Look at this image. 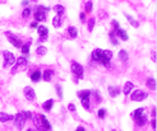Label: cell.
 <instances>
[{
  "instance_id": "cell-1",
  "label": "cell",
  "mask_w": 157,
  "mask_h": 131,
  "mask_svg": "<svg viewBox=\"0 0 157 131\" xmlns=\"http://www.w3.org/2000/svg\"><path fill=\"white\" fill-rule=\"evenodd\" d=\"M32 120H33L36 127L40 131H50V130H51V125H50L49 120H47L43 115L36 113L35 116H32Z\"/></svg>"
},
{
  "instance_id": "cell-2",
  "label": "cell",
  "mask_w": 157,
  "mask_h": 131,
  "mask_svg": "<svg viewBox=\"0 0 157 131\" xmlns=\"http://www.w3.org/2000/svg\"><path fill=\"white\" fill-rule=\"evenodd\" d=\"M147 97H148V94L146 92L141 90V89H137V90L133 92V94H130V99L134 101V102H142V101H144Z\"/></svg>"
},
{
  "instance_id": "cell-3",
  "label": "cell",
  "mask_w": 157,
  "mask_h": 131,
  "mask_svg": "<svg viewBox=\"0 0 157 131\" xmlns=\"http://www.w3.org/2000/svg\"><path fill=\"white\" fill-rule=\"evenodd\" d=\"M3 55H4V65H3V66L4 68L13 66L14 62H16V57H14L13 53H12L10 51H4L3 52Z\"/></svg>"
},
{
  "instance_id": "cell-4",
  "label": "cell",
  "mask_w": 157,
  "mask_h": 131,
  "mask_svg": "<svg viewBox=\"0 0 157 131\" xmlns=\"http://www.w3.org/2000/svg\"><path fill=\"white\" fill-rule=\"evenodd\" d=\"M70 69H72V73L77 76V78H79V79L83 78V68H82L81 64H78V62L73 61L72 65H70Z\"/></svg>"
},
{
  "instance_id": "cell-5",
  "label": "cell",
  "mask_w": 157,
  "mask_h": 131,
  "mask_svg": "<svg viewBox=\"0 0 157 131\" xmlns=\"http://www.w3.org/2000/svg\"><path fill=\"white\" fill-rule=\"evenodd\" d=\"M5 36H7V38L9 40V42L13 45L16 49H20V47H22V42H20V40H19L18 37H17L16 34H13L12 32L7 31V32H5Z\"/></svg>"
},
{
  "instance_id": "cell-6",
  "label": "cell",
  "mask_w": 157,
  "mask_h": 131,
  "mask_svg": "<svg viewBox=\"0 0 157 131\" xmlns=\"http://www.w3.org/2000/svg\"><path fill=\"white\" fill-rule=\"evenodd\" d=\"M37 32H38V36H40V38H38L40 42H45V41H47V38H49V29H47L46 26H38Z\"/></svg>"
},
{
  "instance_id": "cell-7",
  "label": "cell",
  "mask_w": 157,
  "mask_h": 131,
  "mask_svg": "<svg viewBox=\"0 0 157 131\" xmlns=\"http://www.w3.org/2000/svg\"><path fill=\"white\" fill-rule=\"evenodd\" d=\"M111 59H112V52L110 51V50H103V51H102V59H101L102 65L109 66V65H110Z\"/></svg>"
},
{
  "instance_id": "cell-8",
  "label": "cell",
  "mask_w": 157,
  "mask_h": 131,
  "mask_svg": "<svg viewBox=\"0 0 157 131\" xmlns=\"http://www.w3.org/2000/svg\"><path fill=\"white\" fill-rule=\"evenodd\" d=\"M13 120H14V124H16L17 129H18V130H22L23 126H24V124H26V120H24V117H23L22 112H20V113H17L16 117H14Z\"/></svg>"
},
{
  "instance_id": "cell-9",
  "label": "cell",
  "mask_w": 157,
  "mask_h": 131,
  "mask_svg": "<svg viewBox=\"0 0 157 131\" xmlns=\"http://www.w3.org/2000/svg\"><path fill=\"white\" fill-rule=\"evenodd\" d=\"M23 93H24L26 99H28V101H33V99H35V97H36L33 88H31V87H26V88H24V90H23Z\"/></svg>"
},
{
  "instance_id": "cell-10",
  "label": "cell",
  "mask_w": 157,
  "mask_h": 131,
  "mask_svg": "<svg viewBox=\"0 0 157 131\" xmlns=\"http://www.w3.org/2000/svg\"><path fill=\"white\" fill-rule=\"evenodd\" d=\"M107 90H109V94H110V97H116V96H119V93H120V87L119 85H109V88H107Z\"/></svg>"
},
{
  "instance_id": "cell-11",
  "label": "cell",
  "mask_w": 157,
  "mask_h": 131,
  "mask_svg": "<svg viewBox=\"0 0 157 131\" xmlns=\"http://www.w3.org/2000/svg\"><path fill=\"white\" fill-rule=\"evenodd\" d=\"M102 51L103 50L101 49H96L92 51V60L96 61V62H101V59H102Z\"/></svg>"
},
{
  "instance_id": "cell-12",
  "label": "cell",
  "mask_w": 157,
  "mask_h": 131,
  "mask_svg": "<svg viewBox=\"0 0 157 131\" xmlns=\"http://www.w3.org/2000/svg\"><path fill=\"white\" fill-rule=\"evenodd\" d=\"M114 33H115V36L116 37H120L123 41H128V33H126L124 29H121V28H118V29H115L114 31Z\"/></svg>"
},
{
  "instance_id": "cell-13",
  "label": "cell",
  "mask_w": 157,
  "mask_h": 131,
  "mask_svg": "<svg viewBox=\"0 0 157 131\" xmlns=\"http://www.w3.org/2000/svg\"><path fill=\"white\" fill-rule=\"evenodd\" d=\"M46 18H47V14L46 13L36 10V13H35V19H36V22H45Z\"/></svg>"
},
{
  "instance_id": "cell-14",
  "label": "cell",
  "mask_w": 157,
  "mask_h": 131,
  "mask_svg": "<svg viewBox=\"0 0 157 131\" xmlns=\"http://www.w3.org/2000/svg\"><path fill=\"white\" fill-rule=\"evenodd\" d=\"M134 120H135V124H137L138 126H143V125H146V124H147V116L142 113L141 116H138V117H135Z\"/></svg>"
},
{
  "instance_id": "cell-15",
  "label": "cell",
  "mask_w": 157,
  "mask_h": 131,
  "mask_svg": "<svg viewBox=\"0 0 157 131\" xmlns=\"http://www.w3.org/2000/svg\"><path fill=\"white\" fill-rule=\"evenodd\" d=\"M52 75H54V70H45L42 74H41V76L43 78L45 82H50L52 78Z\"/></svg>"
},
{
  "instance_id": "cell-16",
  "label": "cell",
  "mask_w": 157,
  "mask_h": 131,
  "mask_svg": "<svg viewBox=\"0 0 157 131\" xmlns=\"http://www.w3.org/2000/svg\"><path fill=\"white\" fill-rule=\"evenodd\" d=\"M13 116L9 113H4V112H0V122H8V121L13 120Z\"/></svg>"
},
{
  "instance_id": "cell-17",
  "label": "cell",
  "mask_w": 157,
  "mask_h": 131,
  "mask_svg": "<svg viewBox=\"0 0 157 131\" xmlns=\"http://www.w3.org/2000/svg\"><path fill=\"white\" fill-rule=\"evenodd\" d=\"M68 33H69L70 38H77L78 37V29H77L75 27L70 26V27H68Z\"/></svg>"
},
{
  "instance_id": "cell-18",
  "label": "cell",
  "mask_w": 157,
  "mask_h": 131,
  "mask_svg": "<svg viewBox=\"0 0 157 131\" xmlns=\"http://www.w3.org/2000/svg\"><path fill=\"white\" fill-rule=\"evenodd\" d=\"M133 87H134V84H133L132 82H126L125 84H124V88H123V92H124V94H128L132 92V89H133Z\"/></svg>"
},
{
  "instance_id": "cell-19",
  "label": "cell",
  "mask_w": 157,
  "mask_h": 131,
  "mask_svg": "<svg viewBox=\"0 0 157 131\" xmlns=\"http://www.w3.org/2000/svg\"><path fill=\"white\" fill-rule=\"evenodd\" d=\"M40 79H41V71L40 70H36V71H33V73L31 74V80L33 83H37Z\"/></svg>"
},
{
  "instance_id": "cell-20",
  "label": "cell",
  "mask_w": 157,
  "mask_h": 131,
  "mask_svg": "<svg viewBox=\"0 0 157 131\" xmlns=\"http://www.w3.org/2000/svg\"><path fill=\"white\" fill-rule=\"evenodd\" d=\"M52 105H54V101H52V99L45 101V102L42 103V108L45 109V111H50V109L52 108Z\"/></svg>"
},
{
  "instance_id": "cell-21",
  "label": "cell",
  "mask_w": 157,
  "mask_h": 131,
  "mask_svg": "<svg viewBox=\"0 0 157 131\" xmlns=\"http://www.w3.org/2000/svg\"><path fill=\"white\" fill-rule=\"evenodd\" d=\"M119 59L123 62H125V61H128V59H129V55H128V51H125V50H120V52H119Z\"/></svg>"
},
{
  "instance_id": "cell-22",
  "label": "cell",
  "mask_w": 157,
  "mask_h": 131,
  "mask_svg": "<svg viewBox=\"0 0 157 131\" xmlns=\"http://www.w3.org/2000/svg\"><path fill=\"white\" fill-rule=\"evenodd\" d=\"M54 10H55V13L56 14H58V16L59 17H60V16H63V14H64V11H65V8L63 7V5H55V7H54Z\"/></svg>"
},
{
  "instance_id": "cell-23",
  "label": "cell",
  "mask_w": 157,
  "mask_h": 131,
  "mask_svg": "<svg viewBox=\"0 0 157 131\" xmlns=\"http://www.w3.org/2000/svg\"><path fill=\"white\" fill-rule=\"evenodd\" d=\"M146 85L150 89H152V90H155L156 89V80L153 79V78H150V79H147V83H146Z\"/></svg>"
},
{
  "instance_id": "cell-24",
  "label": "cell",
  "mask_w": 157,
  "mask_h": 131,
  "mask_svg": "<svg viewBox=\"0 0 157 131\" xmlns=\"http://www.w3.org/2000/svg\"><path fill=\"white\" fill-rule=\"evenodd\" d=\"M124 16H125V18L129 20V22H130V24H132L133 27H138V26H139V23H138L137 20H135V19H134V18H133L132 16H129L128 13H125V14H124Z\"/></svg>"
},
{
  "instance_id": "cell-25",
  "label": "cell",
  "mask_w": 157,
  "mask_h": 131,
  "mask_svg": "<svg viewBox=\"0 0 157 131\" xmlns=\"http://www.w3.org/2000/svg\"><path fill=\"white\" fill-rule=\"evenodd\" d=\"M91 93H92L91 90H87V89H84V90H79L78 93H77V96H78L79 98H84V97H90Z\"/></svg>"
},
{
  "instance_id": "cell-26",
  "label": "cell",
  "mask_w": 157,
  "mask_h": 131,
  "mask_svg": "<svg viewBox=\"0 0 157 131\" xmlns=\"http://www.w3.org/2000/svg\"><path fill=\"white\" fill-rule=\"evenodd\" d=\"M28 61L26 57H18L17 59V66H27Z\"/></svg>"
},
{
  "instance_id": "cell-27",
  "label": "cell",
  "mask_w": 157,
  "mask_h": 131,
  "mask_svg": "<svg viewBox=\"0 0 157 131\" xmlns=\"http://www.w3.org/2000/svg\"><path fill=\"white\" fill-rule=\"evenodd\" d=\"M52 26L55 27V28H59V27L61 26V18L59 16H55L54 19H52Z\"/></svg>"
},
{
  "instance_id": "cell-28",
  "label": "cell",
  "mask_w": 157,
  "mask_h": 131,
  "mask_svg": "<svg viewBox=\"0 0 157 131\" xmlns=\"http://www.w3.org/2000/svg\"><path fill=\"white\" fill-rule=\"evenodd\" d=\"M109 38H110L111 43L114 45V46H116V45H119V43H118V37H116V36H115L114 31H111L110 33H109Z\"/></svg>"
},
{
  "instance_id": "cell-29",
  "label": "cell",
  "mask_w": 157,
  "mask_h": 131,
  "mask_svg": "<svg viewBox=\"0 0 157 131\" xmlns=\"http://www.w3.org/2000/svg\"><path fill=\"white\" fill-rule=\"evenodd\" d=\"M81 101H82V106H83V108L90 109V97L81 98Z\"/></svg>"
},
{
  "instance_id": "cell-30",
  "label": "cell",
  "mask_w": 157,
  "mask_h": 131,
  "mask_svg": "<svg viewBox=\"0 0 157 131\" xmlns=\"http://www.w3.org/2000/svg\"><path fill=\"white\" fill-rule=\"evenodd\" d=\"M46 52H47V49H46V47H43V46L37 47V50H36V53H37V55H40V56L45 55Z\"/></svg>"
},
{
  "instance_id": "cell-31",
  "label": "cell",
  "mask_w": 157,
  "mask_h": 131,
  "mask_svg": "<svg viewBox=\"0 0 157 131\" xmlns=\"http://www.w3.org/2000/svg\"><path fill=\"white\" fill-rule=\"evenodd\" d=\"M29 46H31V43H24L22 45V47H20V50H22V53H29Z\"/></svg>"
},
{
  "instance_id": "cell-32",
  "label": "cell",
  "mask_w": 157,
  "mask_h": 131,
  "mask_svg": "<svg viewBox=\"0 0 157 131\" xmlns=\"http://www.w3.org/2000/svg\"><path fill=\"white\" fill-rule=\"evenodd\" d=\"M35 10H38V11H43V13L47 14V11L50 10L49 7H43V5H37L36 8H35Z\"/></svg>"
},
{
  "instance_id": "cell-33",
  "label": "cell",
  "mask_w": 157,
  "mask_h": 131,
  "mask_svg": "<svg viewBox=\"0 0 157 131\" xmlns=\"http://www.w3.org/2000/svg\"><path fill=\"white\" fill-rule=\"evenodd\" d=\"M94 22H96V20H94V18H91V19L88 20V31H90V32H92V31H93Z\"/></svg>"
},
{
  "instance_id": "cell-34",
  "label": "cell",
  "mask_w": 157,
  "mask_h": 131,
  "mask_svg": "<svg viewBox=\"0 0 157 131\" xmlns=\"http://www.w3.org/2000/svg\"><path fill=\"white\" fill-rule=\"evenodd\" d=\"M22 115H23V117H24V120L27 121V120H29V118H32V112H29V111H23L22 112Z\"/></svg>"
},
{
  "instance_id": "cell-35",
  "label": "cell",
  "mask_w": 157,
  "mask_h": 131,
  "mask_svg": "<svg viewBox=\"0 0 157 131\" xmlns=\"http://www.w3.org/2000/svg\"><path fill=\"white\" fill-rule=\"evenodd\" d=\"M29 16H31V9H29V8H26L24 10L22 11V17H23V18H28Z\"/></svg>"
},
{
  "instance_id": "cell-36",
  "label": "cell",
  "mask_w": 157,
  "mask_h": 131,
  "mask_svg": "<svg viewBox=\"0 0 157 131\" xmlns=\"http://www.w3.org/2000/svg\"><path fill=\"white\" fill-rule=\"evenodd\" d=\"M86 11H87V13H91V11H92V1L86 3Z\"/></svg>"
},
{
  "instance_id": "cell-37",
  "label": "cell",
  "mask_w": 157,
  "mask_h": 131,
  "mask_svg": "<svg viewBox=\"0 0 157 131\" xmlns=\"http://www.w3.org/2000/svg\"><path fill=\"white\" fill-rule=\"evenodd\" d=\"M105 113H106V111H105L103 108H101V109L99 111V117H100V118H103V117H105Z\"/></svg>"
},
{
  "instance_id": "cell-38",
  "label": "cell",
  "mask_w": 157,
  "mask_h": 131,
  "mask_svg": "<svg viewBox=\"0 0 157 131\" xmlns=\"http://www.w3.org/2000/svg\"><path fill=\"white\" fill-rule=\"evenodd\" d=\"M112 27H114V31L115 29H118V28H120V26H119V22H116V20H112Z\"/></svg>"
},
{
  "instance_id": "cell-39",
  "label": "cell",
  "mask_w": 157,
  "mask_h": 131,
  "mask_svg": "<svg viewBox=\"0 0 157 131\" xmlns=\"http://www.w3.org/2000/svg\"><path fill=\"white\" fill-rule=\"evenodd\" d=\"M56 89H58L59 98H63V93H61V88H60V85H56Z\"/></svg>"
},
{
  "instance_id": "cell-40",
  "label": "cell",
  "mask_w": 157,
  "mask_h": 131,
  "mask_svg": "<svg viewBox=\"0 0 157 131\" xmlns=\"http://www.w3.org/2000/svg\"><path fill=\"white\" fill-rule=\"evenodd\" d=\"M68 109H69L70 112H74V111H75V106H74L73 103H70V105L68 106Z\"/></svg>"
},
{
  "instance_id": "cell-41",
  "label": "cell",
  "mask_w": 157,
  "mask_h": 131,
  "mask_svg": "<svg viewBox=\"0 0 157 131\" xmlns=\"http://www.w3.org/2000/svg\"><path fill=\"white\" fill-rule=\"evenodd\" d=\"M151 125H152V129L156 130V120H155V118H153V120L151 121Z\"/></svg>"
},
{
  "instance_id": "cell-42",
  "label": "cell",
  "mask_w": 157,
  "mask_h": 131,
  "mask_svg": "<svg viewBox=\"0 0 157 131\" xmlns=\"http://www.w3.org/2000/svg\"><path fill=\"white\" fill-rule=\"evenodd\" d=\"M79 18H81L82 22H84V19H86V13H81V16H79Z\"/></svg>"
},
{
  "instance_id": "cell-43",
  "label": "cell",
  "mask_w": 157,
  "mask_h": 131,
  "mask_svg": "<svg viewBox=\"0 0 157 131\" xmlns=\"http://www.w3.org/2000/svg\"><path fill=\"white\" fill-rule=\"evenodd\" d=\"M37 22H33V23H31V28H37Z\"/></svg>"
},
{
  "instance_id": "cell-44",
  "label": "cell",
  "mask_w": 157,
  "mask_h": 131,
  "mask_svg": "<svg viewBox=\"0 0 157 131\" xmlns=\"http://www.w3.org/2000/svg\"><path fill=\"white\" fill-rule=\"evenodd\" d=\"M22 5H23V7H26V5H28V0H23V1H22Z\"/></svg>"
},
{
  "instance_id": "cell-45",
  "label": "cell",
  "mask_w": 157,
  "mask_h": 131,
  "mask_svg": "<svg viewBox=\"0 0 157 131\" xmlns=\"http://www.w3.org/2000/svg\"><path fill=\"white\" fill-rule=\"evenodd\" d=\"M152 117H153V118L156 117V108H153V109H152Z\"/></svg>"
},
{
  "instance_id": "cell-46",
  "label": "cell",
  "mask_w": 157,
  "mask_h": 131,
  "mask_svg": "<svg viewBox=\"0 0 157 131\" xmlns=\"http://www.w3.org/2000/svg\"><path fill=\"white\" fill-rule=\"evenodd\" d=\"M75 131H84V129L82 126H79V127H77V130Z\"/></svg>"
},
{
  "instance_id": "cell-47",
  "label": "cell",
  "mask_w": 157,
  "mask_h": 131,
  "mask_svg": "<svg viewBox=\"0 0 157 131\" xmlns=\"http://www.w3.org/2000/svg\"><path fill=\"white\" fill-rule=\"evenodd\" d=\"M152 60L155 61L156 60V56H155V52H152Z\"/></svg>"
},
{
  "instance_id": "cell-48",
  "label": "cell",
  "mask_w": 157,
  "mask_h": 131,
  "mask_svg": "<svg viewBox=\"0 0 157 131\" xmlns=\"http://www.w3.org/2000/svg\"><path fill=\"white\" fill-rule=\"evenodd\" d=\"M27 131H35V130H33V129H28Z\"/></svg>"
},
{
  "instance_id": "cell-49",
  "label": "cell",
  "mask_w": 157,
  "mask_h": 131,
  "mask_svg": "<svg viewBox=\"0 0 157 131\" xmlns=\"http://www.w3.org/2000/svg\"><path fill=\"white\" fill-rule=\"evenodd\" d=\"M32 1H36V0H32Z\"/></svg>"
}]
</instances>
